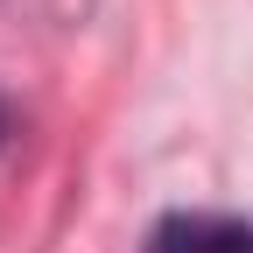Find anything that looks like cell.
<instances>
[{"label":"cell","instance_id":"cell-1","mask_svg":"<svg viewBox=\"0 0 253 253\" xmlns=\"http://www.w3.org/2000/svg\"><path fill=\"white\" fill-rule=\"evenodd\" d=\"M148 253H253L246 218H218V211H176L155 225Z\"/></svg>","mask_w":253,"mask_h":253},{"label":"cell","instance_id":"cell-2","mask_svg":"<svg viewBox=\"0 0 253 253\" xmlns=\"http://www.w3.org/2000/svg\"><path fill=\"white\" fill-rule=\"evenodd\" d=\"M0 141H7V106H0Z\"/></svg>","mask_w":253,"mask_h":253}]
</instances>
